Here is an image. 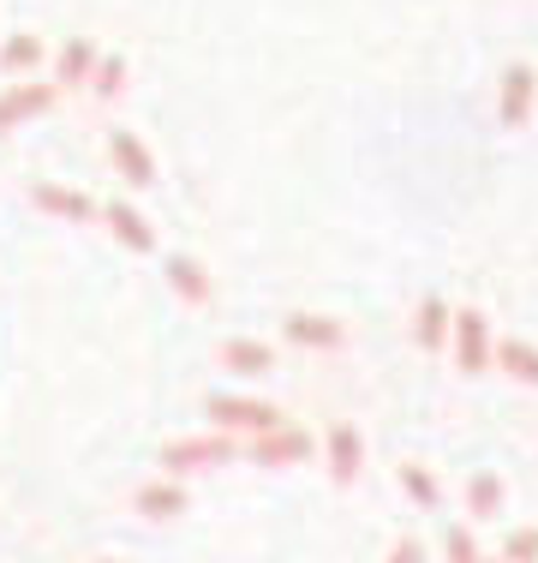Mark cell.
<instances>
[{"instance_id": "obj_20", "label": "cell", "mask_w": 538, "mask_h": 563, "mask_svg": "<svg viewBox=\"0 0 538 563\" xmlns=\"http://www.w3.org/2000/svg\"><path fill=\"white\" fill-rule=\"evenodd\" d=\"M401 492H407V498H419L425 509H437V504H442V492H437V479H430V474H425V467H413V462H407V467H401Z\"/></svg>"}, {"instance_id": "obj_18", "label": "cell", "mask_w": 538, "mask_h": 563, "mask_svg": "<svg viewBox=\"0 0 538 563\" xmlns=\"http://www.w3.org/2000/svg\"><path fill=\"white\" fill-rule=\"evenodd\" d=\"M0 66H7L12 78L36 73V66H43V43H36V36H12V43L0 48Z\"/></svg>"}, {"instance_id": "obj_4", "label": "cell", "mask_w": 538, "mask_h": 563, "mask_svg": "<svg viewBox=\"0 0 538 563\" xmlns=\"http://www.w3.org/2000/svg\"><path fill=\"white\" fill-rule=\"evenodd\" d=\"M246 455L264 467H293V462L312 455V432H300V426H269V432H258L246 444Z\"/></svg>"}, {"instance_id": "obj_9", "label": "cell", "mask_w": 538, "mask_h": 563, "mask_svg": "<svg viewBox=\"0 0 538 563\" xmlns=\"http://www.w3.org/2000/svg\"><path fill=\"white\" fill-rule=\"evenodd\" d=\"M108 156H114V168L126 174L132 186H156V163H150V151H144V144L132 139L126 126H114V132H108Z\"/></svg>"}, {"instance_id": "obj_23", "label": "cell", "mask_w": 538, "mask_h": 563, "mask_svg": "<svg viewBox=\"0 0 538 563\" xmlns=\"http://www.w3.org/2000/svg\"><path fill=\"white\" fill-rule=\"evenodd\" d=\"M442 552H449V563H479V545H473V533H467V528L442 533Z\"/></svg>"}, {"instance_id": "obj_17", "label": "cell", "mask_w": 538, "mask_h": 563, "mask_svg": "<svg viewBox=\"0 0 538 563\" xmlns=\"http://www.w3.org/2000/svg\"><path fill=\"white\" fill-rule=\"evenodd\" d=\"M496 366H503L508 378H520V384H533V390H538V347H527V342H496Z\"/></svg>"}, {"instance_id": "obj_11", "label": "cell", "mask_w": 538, "mask_h": 563, "mask_svg": "<svg viewBox=\"0 0 538 563\" xmlns=\"http://www.w3.org/2000/svg\"><path fill=\"white\" fill-rule=\"evenodd\" d=\"M222 366L246 372V378H264V372H276V347L251 342V336H234V342H222Z\"/></svg>"}, {"instance_id": "obj_24", "label": "cell", "mask_w": 538, "mask_h": 563, "mask_svg": "<svg viewBox=\"0 0 538 563\" xmlns=\"http://www.w3.org/2000/svg\"><path fill=\"white\" fill-rule=\"evenodd\" d=\"M395 563H425V552H419L413 540H401V545H395Z\"/></svg>"}, {"instance_id": "obj_25", "label": "cell", "mask_w": 538, "mask_h": 563, "mask_svg": "<svg viewBox=\"0 0 538 563\" xmlns=\"http://www.w3.org/2000/svg\"><path fill=\"white\" fill-rule=\"evenodd\" d=\"M90 563H114V558H90Z\"/></svg>"}, {"instance_id": "obj_7", "label": "cell", "mask_w": 538, "mask_h": 563, "mask_svg": "<svg viewBox=\"0 0 538 563\" xmlns=\"http://www.w3.org/2000/svg\"><path fill=\"white\" fill-rule=\"evenodd\" d=\"M31 205L48 210V217H60V222H97V217H102V210L90 205L85 192H72V186H54V180H36V186H31Z\"/></svg>"}, {"instance_id": "obj_8", "label": "cell", "mask_w": 538, "mask_h": 563, "mask_svg": "<svg viewBox=\"0 0 538 563\" xmlns=\"http://www.w3.org/2000/svg\"><path fill=\"white\" fill-rule=\"evenodd\" d=\"M359 467H366L359 426H354V420H335V426H329V474H335V486H354Z\"/></svg>"}, {"instance_id": "obj_14", "label": "cell", "mask_w": 538, "mask_h": 563, "mask_svg": "<svg viewBox=\"0 0 538 563\" xmlns=\"http://www.w3.org/2000/svg\"><path fill=\"white\" fill-rule=\"evenodd\" d=\"M288 342H300V347H341V342H347V330L335 324V318L293 312V318H288Z\"/></svg>"}, {"instance_id": "obj_19", "label": "cell", "mask_w": 538, "mask_h": 563, "mask_svg": "<svg viewBox=\"0 0 538 563\" xmlns=\"http://www.w3.org/2000/svg\"><path fill=\"white\" fill-rule=\"evenodd\" d=\"M467 504H473V516H496V509H503V479H496V474H473Z\"/></svg>"}, {"instance_id": "obj_6", "label": "cell", "mask_w": 538, "mask_h": 563, "mask_svg": "<svg viewBox=\"0 0 538 563\" xmlns=\"http://www.w3.org/2000/svg\"><path fill=\"white\" fill-rule=\"evenodd\" d=\"M54 97H60L54 85H12V90H0V132L24 126V120H36V114H48Z\"/></svg>"}, {"instance_id": "obj_2", "label": "cell", "mask_w": 538, "mask_h": 563, "mask_svg": "<svg viewBox=\"0 0 538 563\" xmlns=\"http://www.w3.org/2000/svg\"><path fill=\"white\" fill-rule=\"evenodd\" d=\"M204 413H210L215 432H246V438H258V432H269V426H281V408L251 401V396H210Z\"/></svg>"}, {"instance_id": "obj_12", "label": "cell", "mask_w": 538, "mask_h": 563, "mask_svg": "<svg viewBox=\"0 0 538 563\" xmlns=\"http://www.w3.org/2000/svg\"><path fill=\"white\" fill-rule=\"evenodd\" d=\"M161 271H168V288L180 294L186 306H210L215 288H210V276H204V264H198V258H168Z\"/></svg>"}, {"instance_id": "obj_5", "label": "cell", "mask_w": 538, "mask_h": 563, "mask_svg": "<svg viewBox=\"0 0 538 563\" xmlns=\"http://www.w3.org/2000/svg\"><path fill=\"white\" fill-rule=\"evenodd\" d=\"M533 97H538V73L533 66H508L503 73V102H496V114H503L508 132H520L533 120Z\"/></svg>"}, {"instance_id": "obj_3", "label": "cell", "mask_w": 538, "mask_h": 563, "mask_svg": "<svg viewBox=\"0 0 538 563\" xmlns=\"http://www.w3.org/2000/svg\"><path fill=\"white\" fill-rule=\"evenodd\" d=\"M455 360H461L467 378L491 372V318H484L479 306H461V312H455Z\"/></svg>"}, {"instance_id": "obj_1", "label": "cell", "mask_w": 538, "mask_h": 563, "mask_svg": "<svg viewBox=\"0 0 538 563\" xmlns=\"http://www.w3.org/2000/svg\"><path fill=\"white\" fill-rule=\"evenodd\" d=\"M234 455H246V444L227 432H210V438H173L168 450H161V474H198V467H215V462H234Z\"/></svg>"}, {"instance_id": "obj_10", "label": "cell", "mask_w": 538, "mask_h": 563, "mask_svg": "<svg viewBox=\"0 0 538 563\" xmlns=\"http://www.w3.org/2000/svg\"><path fill=\"white\" fill-rule=\"evenodd\" d=\"M102 222H108V234H114L126 252H156V228L144 222L132 205H108V210H102Z\"/></svg>"}, {"instance_id": "obj_26", "label": "cell", "mask_w": 538, "mask_h": 563, "mask_svg": "<svg viewBox=\"0 0 538 563\" xmlns=\"http://www.w3.org/2000/svg\"><path fill=\"white\" fill-rule=\"evenodd\" d=\"M479 563H484V558H479ZM496 563H503V558H496Z\"/></svg>"}, {"instance_id": "obj_13", "label": "cell", "mask_w": 538, "mask_h": 563, "mask_svg": "<svg viewBox=\"0 0 538 563\" xmlns=\"http://www.w3.org/2000/svg\"><path fill=\"white\" fill-rule=\"evenodd\" d=\"M90 73H97V43H90V36H72V43L60 48V60H54V78H60L66 90H78Z\"/></svg>"}, {"instance_id": "obj_22", "label": "cell", "mask_w": 538, "mask_h": 563, "mask_svg": "<svg viewBox=\"0 0 538 563\" xmlns=\"http://www.w3.org/2000/svg\"><path fill=\"white\" fill-rule=\"evenodd\" d=\"M503 563H538V528H520L503 540Z\"/></svg>"}, {"instance_id": "obj_21", "label": "cell", "mask_w": 538, "mask_h": 563, "mask_svg": "<svg viewBox=\"0 0 538 563\" xmlns=\"http://www.w3.org/2000/svg\"><path fill=\"white\" fill-rule=\"evenodd\" d=\"M90 78H97V97H102V102L120 97V85H126V60L108 55V60H97V73H90Z\"/></svg>"}, {"instance_id": "obj_15", "label": "cell", "mask_w": 538, "mask_h": 563, "mask_svg": "<svg viewBox=\"0 0 538 563\" xmlns=\"http://www.w3.org/2000/svg\"><path fill=\"white\" fill-rule=\"evenodd\" d=\"M132 504H138V516H150V521H168V516H180V509H186V492L173 486V474H168V479H156V486H144Z\"/></svg>"}, {"instance_id": "obj_16", "label": "cell", "mask_w": 538, "mask_h": 563, "mask_svg": "<svg viewBox=\"0 0 538 563\" xmlns=\"http://www.w3.org/2000/svg\"><path fill=\"white\" fill-rule=\"evenodd\" d=\"M449 324H455V312L437 300V294H430V300L419 306V324H413V342H419L425 354H437V347H442V336H449Z\"/></svg>"}]
</instances>
